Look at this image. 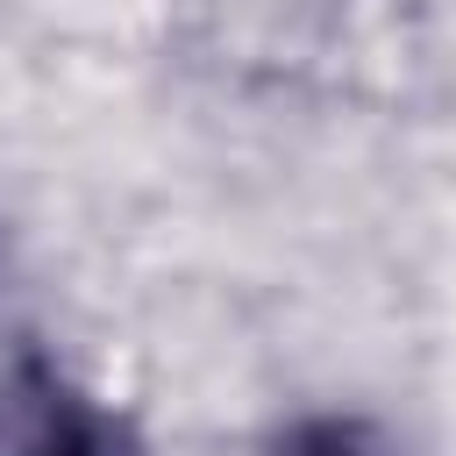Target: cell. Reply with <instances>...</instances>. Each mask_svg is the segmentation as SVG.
<instances>
[{"label":"cell","mask_w":456,"mask_h":456,"mask_svg":"<svg viewBox=\"0 0 456 456\" xmlns=\"http://www.w3.org/2000/svg\"><path fill=\"white\" fill-rule=\"evenodd\" d=\"M185 50L256 86H306L363 36V0H164Z\"/></svg>","instance_id":"cell-1"},{"label":"cell","mask_w":456,"mask_h":456,"mask_svg":"<svg viewBox=\"0 0 456 456\" xmlns=\"http://www.w3.org/2000/svg\"><path fill=\"white\" fill-rule=\"evenodd\" d=\"M264 456H406V449L363 413H292L264 442Z\"/></svg>","instance_id":"cell-3"},{"label":"cell","mask_w":456,"mask_h":456,"mask_svg":"<svg viewBox=\"0 0 456 456\" xmlns=\"http://www.w3.org/2000/svg\"><path fill=\"white\" fill-rule=\"evenodd\" d=\"M0 456H150L135 420L86 392L64 363L21 349L0 370Z\"/></svg>","instance_id":"cell-2"}]
</instances>
